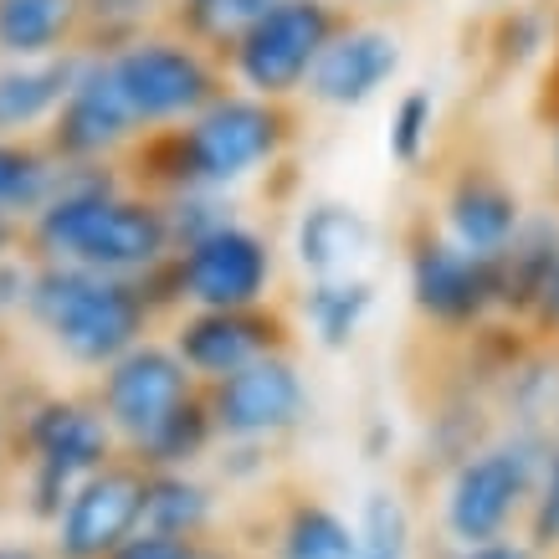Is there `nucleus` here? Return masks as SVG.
<instances>
[{
	"mask_svg": "<svg viewBox=\"0 0 559 559\" xmlns=\"http://www.w3.org/2000/svg\"><path fill=\"white\" fill-rule=\"evenodd\" d=\"M26 319L47 334L72 365L83 370H108L134 344L154 340L150 329L159 319L150 288L129 277H103L83 267H57L36 262Z\"/></svg>",
	"mask_w": 559,
	"mask_h": 559,
	"instance_id": "f257e3e1",
	"label": "nucleus"
},
{
	"mask_svg": "<svg viewBox=\"0 0 559 559\" xmlns=\"http://www.w3.org/2000/svg\"><path fill=\"white\" fill-rule=\"evenodd\" d=\"M555 441L539 431H513L503 441H488L452 467L447 498H441V524L457 549L513 539V524H524L539 492L544 462Z\"/></svg>",
	"mask_w": 559,
	"mask_h": 559,
	"instance_id": "f03ea898",
	"label": "nucleus"
},
{
	"mask_svg": "<svg viewBox=\"0 0 559 559\" xmlns=\"http://www.w3.org/2000/svg\"><path fill=\"white\" fill-rule=\"evenodd\" d=\"M103 62H108V78H114L119 98L129 103V114L144 134L180 129L205 103L231 87L216 57L186 41L180 32H170V26H150V32L108 47Z\"/></svg>",
	"mask_w": 559,
	"mask_h": 559,
	"instance_id": "7ed1b4c3",
	"label": "nucleus"
},
{
	"mask_svg": "<svg viewBox=\"0 0 559 559\" xmlns=\"http://www.w3.org/2000/svg\"><path fill=\"white\" fill-rule=\"evenodd\" d=\"M277 262L272 241L247 221H221L205 237L186 241L170 267L144 277L154 308H262L272 304Z\"/></svg>",
	"mask_w": 559,
	"mask_h": 559,
	"instance_id": "20e7f679",
	"label": "nucleus"
},
{
	"mask_svg": "<svg viewBox=\"0 0 559 559\" xmlns=\"http://www.w3.org/2000/svg\"><path fill=\"white\" fill-rule=\"evenodd\" d=\"M349 26L340 0H272L267 16L226 51V83L272 103H293L319 68L323 47Z\"/></svg>",
	"mask_w": 559,
	"mask_h": 559,
	"instance_id": "39448f33",
	"label": "nucleus"
},
{
	"mask_svg": "<svg viewBox=\"0 0 559 559\" xmlns=\"http://www.w3.org/2000/svg\"><path fill=\"white\" fill-rule=\"evenodd\" d=\"M195 395H201V380L186 370V359L170 349V340L134 344L108 370H98V385H93V401H98L103 421L114 426L123 452L150 441Z\"/></svg>",
	"mask_w": 559,
	"mask_h": 559,
	"instance_id": "423d86ee",
	"label": "nucleus"
},
{
	"mask_svg": "<svg viewBox=\"0 0 559 559\" xmlns=\"http://www.w3.org/2000/svg\"><path fill=\"white\" fill-rule=\"evenodd\" d=\"M144 503H150V467H139L123 452L72 488L62 519L51 524V559H108L134 534H144Z\"/></svg>",
	"mask_w": 559,
	"mask_h": 559,
	"instance_id": "0eeeda50",
	"label": "nucleus"
},
{
	"mask_svg": "<svg viewBox=\"0 0 559 559\" xmlns=\"http://www.w3.org/2000/svg\"><path fill=\"white\" fill-rule=\"evenodd\" d=\"M170 349L201 385L247 370L267 355H293V323L277 304L262 308H186L175 319Z\"/></svg>",
	"mask_w": 559,
	"mask_h": 559,
	"instance_id": "6e6552de",
	"label": "nucleus"
},
{
	"mask_svg": "<svg viewBox=\"0 0 559 559\" xmlns=\"http://www.w3.org/2000/svg\"><path fill=\"white\" fill-rule=\"evenodd\" d=\"M411 304L437 329H477L492 308H503L498 262L462 252L441 231H421L411 241Z\"/></svg>",
	"mask_w": 559,
	"mask_h": 559,
	"instance_id": "1a4fd4ad",
	"label": "nucleus"
},
{
	"mask_svg": "<svg viewBox=\"0 0 559 559\" xmlns=\"http://www.w3.org/2000/svg\"><path fill=\"white\" fill-rule=\"evenodd\" d=\"M16 441L32 473L68 477V483H83V477L103 473L114 457H123L119 437L103 421L93 395H41V401H32L21 411Z\"/></svg>",
	"mask_w": 559,
	"mask_h": 559,
	"instance_id": "9d476101",
	"label": "nucleus"
},
{
	"mask_svg": "<svg viewBox=\"0 0 559 559\" xmlns=\"http://www.w3.org/2000/svg\"><path fill=\"white\" fill-rule=\"evenodd\" d=\"M139 139H144V129L134 123L129 103L119 98L103 51H83L78 83H72L68 103L57 108V119L41 134V144L62 165H119Z\"/></svg>",
	"mask_w": 559,
	"mask_h": 559,
	"instance_id": "9b49d317",
	"label": "nucleus"
},
{
	"mask_svg": "<svg viewBox=\"0 0 559 559\" xmlns=\"http://www.w3.org/2000/svg\"><path fill=\"white\" fill-rule=\"evenodd\" d=\"M205 406H211V421H216L221 441H241V447H257V441H272L293 431V426L308 416V385L293 355H267L247 365V370L226 374L216 385H205Z\"/></svg>",
	"mask_w": 559,
	"mask_h": 559,
	"instance_id": "f8f14e48",
	"label": "nucleus"
},
{
	"mask_svg": "<svg viewBox=\"0 0 559 559\" xmlns=\"http://www.w3.org/2000/svg\"><path fill=\"white\" fill-rule=\"evenodd\" d=\"M524 201H519V190L503 180V170L498 165H483V159H473V165H457V175L447 180V190H441V237L457 241L462 252L473 257H488V262H498V257L513 247V237L524 231Z\"/></svg>",
	"mask_w": 559,
	"mask_h": 559,
	"instance_id": "ddd939ff",
	"label": "nucleus"
},
{
	"mask_svg": "<svg viewBox=\"0 0 559 559\" xmlns=\"http://www.w3.org/2000/svg\"><path fill=\"white\" fill-rule=\"evenodd\" d=\"M395 72H401V36L374 26V21L349 16V26L323 47L319 68H313L304 93L313 103H323V108L349 114V108H365Z\"/></svg>",
	"mask_w": 559,
	"mask_h": 559,
	"instance_id": "4468645a",
	"label": "nucleus"
},
{
	"mask_svg": "<svg viewBox=\"0 0 559 559\" xmlns=\"http://www.w3.org/2000/svg\"><path fill=\"white\" fill-rule=\"evenodd\" d=\"M374 247V221L349 201H313L293 226V257L298 267L323 283V277H355V267Z\"/></svg>",
	"mask_w": 559,
	"mask_h": 559,
	"instance_id": "2eb2a0df",
	"label": "nucleus"
},
{
	"mask_svg": "<svg viewBox=\"0 0 559 559\" xmlns=\"http://www.w3.org/2000/svg\"><path fill=\"white\" fill-rule=\"evenodd\" d=\"M83 51L47 62H0V139H41L68 103Z\"/></svg>",
	"mask_w": 559,
	"mask_h": 559,
	"instance_id": "dca6fc26",
	"label": "nucleus"
},
{
	"mask_svg": "<svg viewBox=\"0 0 559 559\" xmlns=\"http://www.w3.org/2000/svg\"><path fill=\"white\" fill-rule=\"evenodd\" d=\"M87 51L83 0H0V62H47Z\"/></svg>",
	"mask_w": 559,
	"mask_h": 559,
	"instance_id": "f3484780",
	"label": "nucleus"
},
{
	"mask_svg": "<svg viewBox=\"0 0 559 559\" xmlns=\"http://www.w3.org/2000/svg\"><path fill=\"white\" fill-rule=\"evenodd\" d=\"M267 5L272 0H165L159 26L180 32L186 41H195L201 51H211L221 68H226V51L237 47L257 21L267 16Z\"/></svg>",
	"mask_w": 559,
	"mask_h": 559,
	"instance_id": "a211bd4d",
	"label": "nucleus"
},
{
	"mask_svg": "<svg viewBox=\"0 0 559 559\" xmlns=\"http://www.w3.org/2000/svg\"><path fill=\"white\" fill-rule=\"evenodd\" d=\"M370 308L374 288L365 277H323V283H308L304 293V323L323 349H349L370 319Z\"/></svg>",
	"mask_w": 559,
	"mask_h": 559,
	"instance_id": "6ab92c4d",
	"label": "nucleus"
},
{
	"mask_svg": "<svg viewBox=\"0 0 559 559\" xmlns=\"http://www.w3.org/2000/svg\"><path fill=\"white\" fill-rule=\"evenodd\" d=\"M62 159L41 139H0V216L32 221L57 186Z\"/></svg>",
	"mask_w": 559,
	"mask_h": 559,
	"instance_id": "aec40b11",
	"label": "nucleus"
},
{
	"mask_svg": "<svg viewBox=\"0 0 559 559\" xmlns=\"http://www.w3.org/2000/svg\"><path fill=\"white\" fill-rule=\"evenodd\" d=\"M216 524V498L190 473H150V503H144V528L170 534V539H211Z\"/></svg>",
	"mask_w": 559,
	"mask_h": 559,
	"instance_id": "412c9836",
	"label": "nucleus"
},
{
	"mask_svg": "<svg viewBox=\"0 0 559 559\" xmlns=\"http://www.w3.org/2000/svg\"><path fill=\"white\" fill-rule=\"evenodd\" d=\"M216 421H211V406H205V385L195 401H186V406L175 411L170 421L159 426L150 441H139L129 457L139 462V467H150V473H186L190 462H201L211 447H216Z\"/></svg>",
	"mask_w": 559,
	"mask_h": 559,
	"instance_id": "4be33fe9",
	"label": "nucleus"
},
{
	"mask_svg": "<svg viewBox=\"0 0 559 559\" xmlns=\"http://www.w3.org/2000/svg\"><path fill=\"white\" fill-rule=\"evenodd\" d=\"M277 559H359V534L319 498H298L277 528Z\"/></svg>",
	"mask_w": 559,
	"mask_h": 559,
	"instance_id": "5701e85b",
	"label": "nucleus"
},
{
	"mask_svg": "<svg viewBox=\"0 0 559 559\" xmlns=\"http://www.w3.org/2000/svg\"><path fill=\"white\" fill-rule=\"evenodd\" d=\"M431 134H437V98H431V87H406L395 98V108H390V134H385L390 159L416 170L426 159V150H431Z\"/></svg>",
	"mask_w": 559,
	"mask_h": 559,
	"instance_id": "b1692460",
	"label": "nucleus"
},
{
	"mask_svg": "<svg viewBox=\"0 0 559 559\" xmlns=\"http://www.w3.org/2000/svg\"><path fill=\"white\" fill-rule=\"evenodd\" d=\"M411 549V519L395 492H370L365 498V524H359V555L374 559H406Z\"/></svg>",
	"mask_w": 559,
	"mask_h": 559,
	"instance_id": "393cba45",
	"label": "nucleus"
},
{
	"mask_svg": "<svg viewBox=\"0 0 559 559\" xmlns=\"http://www.w3.org/2000/svg\"><path fill=\"white\" fill-rule=\"evenodd\" d=\"M524 539L534 544L544 559L559 555V441H555V452H549V462H544L534 509H528V519H524Z\"/></svg>",
	"mask_w": 559,
	"mask_h": 559,
	"instance_id": "a878e982",
	"label": "nucleus"
},
{
	"mask_svg": "<svg viewBox=\"0 0 559 559\" xmlns=\"http://www.w3.org/2000/svg\"><path fill=\"white\" fill-rule=\"evenodd\" d=\"M32 277H36V262L26 252L16 257H0V323L26 313V298H32Z\"/></svg>",
	"mask_w": 559,
	"mask_h": 559,
	"instance_id": "bb28decb",
	"label": "nucleus"
},
{
	"mask_svg": "<svg viewBox=\"0 0 559 559\" xmlns=\"http://www.w3.org/2000/svg\"><path fill=\"white\" fill-rule=\"evenodd\" d=\"M195 544L201 539H170V534H134V539L123 544V549H114L108 559H190L195 555Z\"/></svg>",
	"mask_w": 559,
	"mask_h": 559,
	"instance_id": "cd10ccee",
	"label": "nucleus"
},
{
	"mask_svg": "<svg viewBox=\"0 0 559 559\" xmlns=\"http://www.w3.org/2000/svg\"><path fill=\"white\" fill-rule=\"evenodd\" d=\"M447 559H544L528 539H498V544H477V549H452Z\"/></svg>",
	"mask_w": 559,
	"mask_h": 559,
	"instance_id": "c85d7f7f",
	"label": "nucleus"
},
{
	"mask_svg": "<svg viewBox=\"0 0 559 559\" xmlns=\"http://www.w3.org/2000/svg\"><path fill=\"white\" fill-rule=\"evenodd\" d=\"M528 323H539V329H549V334H559V262L555 272H549V283L539 288V304H534V313H528Z\"/></svg>",
	"mask_w": 559,
	"mask_h": 559,
	"instance_id": "c756f323",
	"label": "nucleus"
},
{
	"mask_svg": "<svg viewBox=\"0 0 559 559\" xmlns=\"http://www.w3.org/2000/svg\"><path fill=\"white\" fill-rule=\"evenodd\" d=\"M0 559H51V549H41V544H0Z\"/></svg>",
	"mask_w": 559,
	"mask_h": 559,
	"instance_id": "7c9ffc66",
	"label": "nucleus"
},
{
	"mask_svg": "<svg viewBox=\"0 0 559 559\" xmlns=\"http://www.w3.org/2000/svg\"><path fill=\"white\" fill-rule=\"evenodd\" d=\"M190 559H241L237 549H231V544H216V539H201L195 544V555Z\"/></svg>",
	"mask_w": 559,
	"mask_h": 559,
	"instance_id": "2f4dec72",
	"label": "nucleus"
},
{
	"mask_svg": "<svg viewBox=\"0 0 559 559\" xmlns=\"http://www.w3.org/2000/svg\"><path fill=\"white\" fill-rule=\"evenodd\" d=\"M5 441H11V431H5V421H0V457H5Z\"/></svg>",
	"mask_w": 559,
	"mask_h": 559,
	"instance_id": "473e14b6",
	"label": "nucleus"
},
{
	"mask_svg": "<svg viewBox=\"0 0 559 559\" xmlns=\"http://www.w3.org/2000/svg\"><path fill=\"white\" fill-rule=\"evenodd\" d=\"M555 180H559V134H555Z\"/></svg>",
	"mask_w": 559,
	"mask_h": 559,
	"instance_id": "72a5a7b5",
	"label": "nucleus"
},
{
	"mask_svg": "<svg viewBox=\"0 0 559 559\" xmlns=\"http://www.w3.org/2000/svg\"><path fill=\"white\" fill-rule=\"evenodd\" d=\"M359 559H374V555H359Z\"/></svg>",
	"mask_w": 559,
	"mask_h": 559,
	"instance_id": "f704fd0d",
	"label": "nucleus"
},
{
	"mask_svg": "<svg viewBox=\"0 0 559 559\" xmlns=\"http://www.w3.org/2000/svg\"><path fill=\"white\" fill-rule=\"evenodd\" d=\"M555 559H559V555H555Z\"/></svg>",
	"mask_w": 559,
	"mask_h": 559,
	"instance_id": "c9c22d12",
	"label": "nucleus"
}]
</instances>
